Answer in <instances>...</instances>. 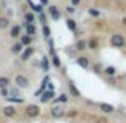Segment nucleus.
Here are the masks:
<instances>
[{"mask_svg":"<svg viewBox=\"0 0 126 123\" xmlns=\"http://www.w3.org/2000/svg\"><path fill=\"white\" fill-rule=\"evenodd\" d=\"M69 99H70L69 93H61V94H59L58 98L53 99V102H54V104H62V105H64L65 102H69Z\"/></svg>","mask_w":126,"mask_h":123,"instance_id":"nucleus-16","label":"nucleus"},{"mask_svg":"<svg viewBox=\"0 0 126 123\" xmlns=\"http://www.w3.org/2000/svg\"><path fill=\"white\" fill-rule=\"evenodd\" d=\"M97 46H99L97 38H89L88 40V48L89 50H97Z\"/></svg>","mask_w":126,"mask_h":123,"instance_id":"nucleus-30","label":"nucleus"},{"mask_svg":"<svg viewBox=\"0 0 126 123\" xmlns=\"http://www.w3.org/2000/svg\"><path fill=\"white\" fill-rule=\"evenodd\" d=\"M2 114H3V117H6V118H15L16 115H18V109L13 104H8L2 109Z\"/></svg>","mask_w":126,"mask_h":123,"instance_id":"nucleus-6","label":"nucleus"},{"mask_svg":"<svg viewBox=\"0 0 126 123\" xmlns=\"http://www.w3.org/2000/svg\"><path fill=\"white\" fill-rule=\"evenodd\" d=\"M15 2H22V0H15Z\"/></svg>","mask_w":126,"mask_h":123,"instance_id":"nucleus-39","label":"nucleus"},{"mask_svg":"<svg viewBox=\"0 0 126 123\" xmlns=\"http://www.w3.org/2000/svg\"><path fill=\"white\" fill-rule=\"evenodd\" d=\"M97 107H99V110H101L102 114H113L115 112V107L112 104H109V102H99Z\"/></svg>","mask_w":126,"mask_h":123,"instance_id":"nucleus-12","label":"nucleus"},{"mask_svg":"<svg viewBox=\"0 0 126 123\" xmlns=\"http://www.w3.org/2000/svg\"><path fill=\"white\" fill-rule=\"evenodd\" d=\"M54 98H56L54 91H51V89H45V91L40 94V102H42V104H48V102H51Z\"/></svg>","mask_w":126,"mask_h":123,"instance_id":"nucleus-7","label":"nucleus"},{"mask_svg":"<svg viewBox=\"0 0 126 123\" xmlns=\"http://www.w3.org/2000/svg\"><path fill=\"white\" fill-rule=\"evenodd\" d=\"M40 5H43V6H48V0H40Z\"/></svg>","mask_w":126,"mask_h":123,"instance_id":"nucleus-37","label":"nucleus"},{"mask_svg":"<svg viewBox=\"0 0 126 123\" xmlns=\"http://www.w3.org/2000/svg\"><path fill=\"white\" fill-rule=\"evenodd\" d=\"M10 24H11V19H10V18H6V16H0V31L8 29Z\"/></svg>","mask_w":126,"mask_h":123,"instance_id":"nucleus-24","label":"nucleus"},{"mask_svg":"<svg viewBox=\"0 0 126 123\" xmlns=\"http://www.w3.org/2000/svg\"><path fill=\"white\" fill-rule=\"evenodd\" d=\"M8 91H10V96H21V93H19V88L18 86H10L8 88Z\"/></svg>","mask_w":126,"mask_h":123,"instance_id":"nucleus-31","label":"nucleus"},{"mask_svg":"<svg viewBox=\"0 0 126 123\" xmlns=\"http://www.w3.org/2000/svg\"><path fill=\"white\" fill-rule=\"evenodd\" d=\"M102 74H105L107 77H115L117 75V67L115 66H107V67H104Z\"/></svg>","mask_w":126,"mask_h":123,"instance_id":"nucleus-22","label":"nucleus"},{"mask_svg":"<svg viewBox=\"0 0 126 123\" xmlns=\"http://www.w3.org/2000/svg\"><path fill=\"white\" fill-rule=\"evenodd\" d=\"M49 115L53 118H62L65 115V109L62 104H54L51 109H49Z\"/></svg>","mask_w":126,"mask_h":123,"instance_id":"nucleus-5","label":"nucleus"},{"mask_svg":"<svg viewBox=\"0 0 126 123\" xmlns=\"http://www.w3.org/2000/svg\"><path fill=\"white\" fill-rule=\"evenodd\" d=\"M24 34L34 37V35L37 34V27H35V24H26V22H24Z\"/></svg>","mask_w":126,"mask_h":123,"instance_id":"nucleus-19","label":"nucleus"},{"mask_svg":"<svg viewBox=\"0 0 126 123\" xmlns=\"http://www.w3.org/2000/svg\"><path fill=\"white\" fill-rule=\"evenodd\" d=\"M22 50H24V46H22L21 42H15L11 46H10V53H11V54H21Z\"/></svg>","mask_w":126,"mask_h":123,"instance_id":"nucleus-15","label":"nucleus"},{"mask_svg":"<svg viewBox=\"0 0 126 123\" xmlns=\"http://www.w3.org/2000/svg\"><path fill=\"white\" fill-rule=\"evenodd\" d=\"M48 8V15H49V18L53 19V21H59L61 19V11H59V8L58 6H54V5H48L46 6Z\"/></svg>","mask_w":126,"mask_h":123,"instance_id":"nucleus-8","label":"nucleus"},{"mask_svg":"<svg viewBox=\"0 0 126 123\" xmlns=\"http://www.w3.org/2000/svg\"><path fill=\"white\" fill-rule=\"evenodd\" d=\"M0 96H2V98H8L10 96V91H8V88H0Z\"/></svg>","mask_w":126,"mask_h":123,"instance_id":"nucleus-33","label":"nucleus"},{"mask_svg":"<svg viewBox=\"0 0 126 123\" xmlns=\"http://www.w3.org/2000/svg\"><path fill=\"white\" fill-rule=\"evenodd\" d=\"M121 24L126 26V16H123V18H121Z\"/></svg>","mask_w":126,"mask_h":123,"instance_id":"nucleus-38","label":"nucleus"},{"mask_svg":"<svg viewBox=\"0 0 126 123\" xmlns=\"http://www.w3.org/2000/svg\"><path fill=\"white\" fill-rule=\"evenodd\" d=\"M42 32H43V37H45V38H49V37H51V29H49L48 24H43L42 26Z\"/></svg>","mask_w":126,"mask_h":123,"instance_id":"nucleus-29","label":"nucleus"},{"mask_svg":"<svg viewBox=\"0 0 126 123\" xmlns=\"http://www.w3.org/2000/svg\"><path fill=\"white\" fill-rule=\"evenodd\" d=\"M65 26H67V29L72 32V34H77L78 32V24H77V21H75L74 18H67L65 19Z\"/></svg>","mask_w":126,"mask_h":123,"instance_id":"nucleus-13","label":"nucleus"},{"mask_svg":"<svg viewBox=\"0 0 126 123\" xmlns=\"http://www.w3.org/2000/svg\"><path fill=\"white\" fill-rule=\"evenodd\" d=\"M88 15L91 18H101V10L97 8H88Z\"/></svg>","mask_w":126,"mask_h":123,"instance_id":"nucleus-27","label":"nucleus"},{"mask_svg":"<svg viewBox=\"0 0 126 123\" xmlns=\"http://www.w3.org/2000/svg\"><path fill=\"white\" fill-rule=\"evenodd\" d=\"M64 11H65V15H67L69 18H72V16L75 15V11H77V8H75V6H72V5H67L64 8Z\"/></svg>","mask_w":126,"mask_h":123,"instance_id":"nucleus-28","label":"nucleus"},{"mask_svg":"<svg viewBox=\"0 0 126 123\" xmlns=\"http://www.w3.org/2000/svg\"><path fill=\"white\" fill-rule=\"evenodd\" d=\"M48 40V50H49V58H51V62L53 66H54L56 69H61L62 64H61V59H59V56L56 54V50H54V42H53V38H46Z\"/></svg>","mask_w":126,"mask_h":123,"instance_id":"nucleus-1","label":"nucleus"},{"mask_svg":"<svg viewBox=\"0 0 126 123\" xmlns=\"http://www.w3.org/2000/svg\"><path fill=\"white\" fill-rule=\"evenodd\" d=\"M75 64L80 66L81 69H89V67H91V61H89V58H86V56H83V54L75 58Z\"/></svg>","mask_w":126,"mask_h":123,"instance_id":"nucleus-10","label":"nucleus"},{"mask_svg":"<svg viewBox=\"0 0 126 123\" xmlns=\"http://www.w3.org/2000/svg\"><path fill=\"white\" fill-rule=\"evenodd\" d=\"M38 21H40L42 24H46V16H45V13H38Z\"/></svg>","mask_w":126,"mask_h":123,"instance_id":"nucleus-34","label":"nucleus"},{"mask_svg":"<svg viewBox=\"0 0 126 123\" xmlns=\"http://www.w3.org/2000/svg\"><path fill=\"white\" fill-rule=\"evenodd\" d=\"M48 69H49V59H48V56H43L42 58V70L48 72Z\"/></svg>","mask_w":126,"mask_h":123,"instance_id":"nucleus-26","label":"nucleus"},{"mask_svg":"<svg viewBox=\"0 0 126 123\" xmlns=\"http://www.w3.org/2000/svg\"><path fill=\"white\" fill-rule=\"evenodd\" d=\"M24 114L27 118H37L42 115V107L37 104H27L24 109Z\"/></svg>","mask_w":126,"mask_h":123,"instance_id":"nucleus-2","label":"nucleus"},{"mask_svg":"<svg viewBox=\"0 0 126 123\" xmlns=\"http://www.w3.org/2000/svg\"><path fill=\"white\" fill-rule=\"evenodd\" d=\"M32 56H34V48H32V46H26L21 53V59L22 61H29Z\"/></svg>","mask_w":126,"mask_h":123,"instance_id":"nucleus-14","label":"nucleus"},{"mask_svg":"<svg viewBox=\"0 0 126 123\" xmlns=\"http://www.w3.org/2000/svg\"><path fill=\"white\" fill-rule=\"evenodd\" d=\"M77 51H85L86 48H88V40H85V38H81V40H78L77 43H75V46H74Z\"/></svg>","mask_w":126,"mask_h":123,"instance_id":"nucleus-21","label":"nucleus"},{"mask_svg":"<svg viewBox=\"0 0 126 123\" xmlns=\"http://www.w3.org/2000/svg\"><path fill=\"white\" fill-rule=\"evenodd\" d=\"M6 102L8 104H24V99L21 96H8L6 98Z\"/></svg>","mask_w":126,"mask_h":123,"instance_id":"nucleus-23","label":"nucleus"},{"mask_svg":"<svg viewBox=\"0 0 126 123\" xmlns=\"http://www.w3.org/2000/svg\"><path fill=\"white\" fill-rule=\"evenodd\" d=\"M67 86H69V96H74V98H77V99L81 98V93L78 91V88H77V85H75L74 80H69Z\"/></svg>","mask_w":126,"mask_h":123,"instance_id":"nucleus-11","label":"nucleus"},{"mask_svg":"<svg viewBox=\"0 0 126 123\" xmlns=\"http://www.w3.org/2000/svg\"><path fill=\"white\" fill-rule=\"evenodd\" d=\"M6 18H10V19L13 18V10H11V8H10V10H6Z\"/></svg>","mask_w":126,"mask_h":123,"instance_id":"nucleus-36","label":"nucleus"},{"mask_svg":"<svg viewBox=\"0 0 126 123\" xmlns=\"http://www.w3.org/2000/svg\"><path fill=\"white\" fill-rule=\"evenodd\" d=\"M8 29H10V37L11 38H19L22 35V26L21 24H13Z\"/></svg>","mask_w":126,"mask_h":123,"instance_id":"nucleus-9","label":"nucleus"},{"mask_svg":"<svg viewBox=\"0 0 126 123\" xmlns=\"http://www.w3.org/2000/svg\"><path fill=\"white\" fill-rule=\"evenodd\" d=\"M15 86H18L19 89H27L31 86V80H29L27 75L18 74V75H15Z\"/></svg>","mask_w":126,"mask_h":123,"instance_id":"nucleus-3","label":"nucleus"},{"mask_svg":"<svg viewBox=\"0 0 126 123\" xmlns=\"http://www.w3.org/2000/svg\"><path fill=\"white\" fill-rule=\"evenodd\" d=\"M29 6H31V11L32 13H43V8H45V6L43 5H40V3H37V5H35L34 2H32V0H29Z\"/></svg>","mask_w":126,"mask_h":123,"instance_id":"nucleus-20","label":"nucleus"},{"mask_svg":"<svg viewBox=\"0 0 126 123\" xmlns=\"http://www.w3.org/2000/svg\"><path fill=\"white\" fill-rule=\"evenodd\" d=\"M69 5H72V6H75V8H78V6L81 5V0H70V3Z\"/></svg>","mask_w":126,"mask_h":123,"instance_id":"nucleus-35","label":"nucleus"},{"mask_svg":"<svg viewBox=\"0 0 126 123\" xmlns=\"http://www.w3.org/2000/svg\"><path fill=\"white\" fill-rule=\"evenodd\" d=\"M19 42L22 43V46H31L32 45V42H34V37H31V35H27V34H22L21 37H19Z\"/></svg>","mask_w":126,"mask_h":123,"instance_id":"nucleus-17","label":"nucleus"},{"mask_svg":"<svg viewBox=\"0 0 126 123\" xmlns=\"http://www.w3.org/2000/svg\"><path fill=\"white\" fill-rule=\"evenodd\" d=\"M24 21H26V24H34V22L37 21V16H35V13H32V11H24Z\"/></svg>","mask_w":126,"mask_h":123,"instance_id":"nucleus-18","label":"nucleus"},{"mask_svg":"<svg viewBox=\"0 0 126 123\" xmlns=\"http://www.w3.org/2000/svg\"><path fill=\"white\" fill-rule=\"evenodd\" d=\"M10 86H11V80L5 75H2L0 77V88H10Z\"/></svg>","mask_w":126,"mask_h":123,"instance_id":"nucleus-25","label":"nucleus"},{"mask_svg":"<svg viewBox=\"0 0 126 123\" xmlns=\"http://www.w3.org/2000/svg\"><path fill=\"white\" fill-rule=\"evenodd\" d=\"M93 70H94V74H102V70H104V67H102L99 62H96L94 66H93Z\"/></svg>","mask_w":126,"mask_h":123,"instance_id":"nucleus-32","label":"nucleus"},{"mask_svg":"<svg viewBox=\"0 0 126 123\" xmlns=\"http://www.w3.org/2000/svg\"><path fill=\"white\" fill-rule=\"evenodd\" d=\"M110 46H113V48H125L126 46V38L121 34H113L110 37Z\"/></svg>","mask_w":126,"mask_h":123,"instance_id":"nucleus-4","label":"nucleus"}]
</instances>
